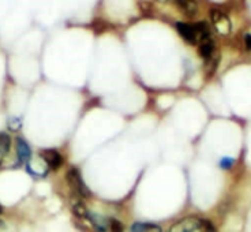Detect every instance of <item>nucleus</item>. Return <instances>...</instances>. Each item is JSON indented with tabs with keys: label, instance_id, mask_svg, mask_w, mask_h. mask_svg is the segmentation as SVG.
<instances>
[{
	"label": "nucleus",
	"instance_id": "obj_1",
	"mask_svg": "<svg viewBox=\"0 0 251 232\" xmlns=\"http://www.w3.org/2000/svg\"><path fill=\"white\" fill-rule=\"evenodd\" d=\"M66 178H67V183H69V186L71 187V190H74L76 194L81 195L83 198L90 195V191H89L88 186L85 184L81 174H79V171L76 170V168H71V170H69Z\"/></svg>",
	"mask_w": 251,
	"mask_h": 232
},
{
	"label": "nucleus",
	"instance_id": "obj_6",
	"mask_svg": "<svg viewBox=\"0 0 251 232\" xmlns=\"http://www.w3.org/2000/svg\"><path fill=\"white\" fill-rule=\"evenodd\" d=\"M41 157L44 158V161L50 170H57L63 163L60 153L55 151V149H44V151L41 152Z\"/></svg>",
	"mask_w": 251,
	"mask_h": 232
},
{
	"label": "nucleus",
	"instance_id": "obj_12",
	"mask_svg": "<svg viewBox=\"0 0 251 232\" xmlns=\"http://www.w3.org/2000/svg\"><path fill=\"white\" fill-rule=\"evenodd\" d=\"M73 210H74V213H75L78 217H85V219H88L89 210L86 209V206H85L83 204H75Z\"/></svg>",
	"mask_w": 251,
	"mask_h": 232
},
{
	"label": "nucleus",
	"instance_id": "obj_3",
	"mask_svg": "<svg viewBox=\"0 0 251 232\" xmlns=\"http://www.w3.org/2000/svg\"><path fill=\"white\" fill-rule=\"evenodd\" d=\"M176 30L187 44L195 45L200 43V37L197 34L194 25H190V24H186V22H177L176 24Z\"/></svg>",
	"mask_w": 251,
	"mask_h": 232
},
{
	"label": "nucleus",
	"instance_id": "obj_16",
	"mask_svg": "<svg viewBox=\"0 0 251 232\" xmlns=\"http://www.w3.org/2000/svg\"><path fill=\"white\" fill-rule=\"evenodd\" d=\"M245 44L247 51H251V34H246L245 36Z\"/></svg>",
	"mask_w": 251,
	"mask_h": 232
},
{
	"label": "nucleus",
	"instance_id": "obj_4",
	"mask_svg": "<svg viewBox=\"0 0 251 232\" xmlns=\"http://www.w3.org/2000/svg\"><path fill=\"white\" fill-rule=\"evenodd\" d=\"M175 6L187 18H194L198 14V1L197 0H175Z\"/></svg>",
	"mask_w": 251,
	"mask_h": 232
},
{
	"label": "nucleus",
	"instance_id": "obj_15",
	"mask_svg": "<svg viewBox=\"0 0 251 232\" xmlns=\"http://www.w3.org/2000/svg\"><path fill=\"white\" fill-rule=\"evenodd\" d=\"M202 232H216V227L209 220H202Z\"/></svg>",
	"mask_w": 251,
	"mask_h": 232
},
{
	"label": "nucleus",
	"instance_id": "obj_7",
	"mask_svg": "<svg viewBox=\"0 0 251 232\" xmlns=\"http://www.w3.org/2000/svg\"><path fill=\"white\" fill-rule=\"evenodd\" d=\"M17 156H18V161L21 164L29 163L31 157V151L29 144L26 142L24 138H17Z\"/></svg>",
	"mask_w": 251,
	"mask_h": 232
},
{
	"label": "nucleus",
	"instance_id": "obj_13",
	"mask_svg": "<svg viewBox=\"0 0 251 232\" xmlns=\"http://www.w3.org/2000/svg\"><path fill=\"white\" fill-rule=\"evenodd\" d=\"M109 230L112 232H123L125 231V227L120 223L119 220L111 219L109 220Z\"/></svg>",
	"mask_w": 251,
	"mask_h": 232
},
{
	"label": "nucleus",
	"instance_id": "obj_17",
	"mask_svg": "<svg viewBox=\"0 0 251 232\" xmlns=\"http://www.w3.org/2000/svg\"><path fill=\"white\" fill-rule=\"evenodd\" d=\"M158 1H163V3H165V1H168V0H158Z\"/></svg>",
	"mask_w": 251,
	"mask_h": 232
},
{
	"label": "nucleus",
	"instance_id": "obj_9",
	"mask_svg": "<svg viewBox=\"0 0 251 232\" xmlns=\"http://www.w3.org/2000/svg\"><path fill=\"white\" fill-rule=\"evenodd\" d=\"M213 52H214V43L212 38H206V40L201 41L200 48H198V53H200V56L203 57V59H210L212 55H213Z\"/></svg>",
	"mask_w": 251,
	"mask_h": 232
},
{
	"label": "nucleus",
	"instance_id": "obj_19",
	"mask_svg": "<svg viewBox=\"0 0 251 232\" xmlns=\"http://www.w3.org/2000/svg\"><path fill=\"white\" fill-rule=\"evenodd\" d=\"M0 153H1V152H0Z\"/></svg>",
	"mask_w": 251,
	"mask_h": 232
},
{
	"label": "nucleus",
	"instance_id": "obj_2",
	"mask_svg": "<svg viewBox=\"0 0 251 232\" xmlns=\"http://www.w3.org/2000/svg\"><path fill=\"white\" fill-rule=\"evenodd\" d=\"M170 232H202V220L200 219H188L180 220L172 227Z\"/></svg>",
	"mask_w": 251,
	"mask_h": 232
},
{
	"label": "nucleus",
	"instance_id": "obj_11",
	"mask_svg": "<svg viewBox=\"0 0 251 232\" xmlns=\"http://www.w3.org/2000/svg\"><path fill=\"white\" fill-rule=\"evenodd\" d=\"M11 146V138L7 132H0V152L7 153Z\"/></svg>",
	"mask_w": 251,
	"mask_h": 232
},
{
	"label": "nucleus",
	"instance_id": "obj_14",
	"mask_svg": "<svg viewBox=\"0 0 251 232\" xmlns=\"http://www.w3.org/2000/svg\"><path fill=\"white\" fill-rule=\"evenodd\" d=\"M232 165L233 158H231V157H224V158H221V161H220V167H221L223 170H229Z\"/></svg>",
	"mask_w": 251,
	"mask_h": 232
},
{
	"label": "nucleus",
	"instance_id": "obj_5",
	"mask_svg": "<svg viewBox=\"0 0 251 232\" xmlns=\"http://www.w3.org/2000/svg\"><path fill=\"white\" fill-rule=\"evenodd\" d=\"M210 18L213 21L214 26L217 27V30L220 33H228L229 29H231V22H229V19L226 15L219 11V10H212V13H210Z\"/></svg>",
	"mask_w": 251,
	"mask_h": 232
},
{
	"label": "nucleus",
	"instance_id": "obj_10",
	"mask_svg": "<svg viewBox=\"0 0 251 232\" xmlns=\"http://www.w3.org/2000/svg\"><path fill=\"white\" fill-rule=\"evenodd\" d=\"M131 232H161V228L156 224L148 223H137L131 228Z\"/></svg>",
	"mask_w": 251,
	"mask_h": 232
},
{
	"label": "nucleus",
	"instance_id": "obj_18",
	"mask_svg": "<svg viewBox=\"0 0 251 232\" xmlns=\"http://www.w3.org/2000/svg\"><path fill=\"white\" fill-rule=\"evenodd\" d=\"M1 212H3V207L0 206V213H1Z\"/></svg>",
	"mask_w": 251,
	"mask_h": 232
},
{
	"label": "nucleus",
	"instance_id": "obj_8",
	"mask_svg": "<svg viewBox=\"0 0 251 232\" xmlns=\"http://www.w3.org/2000/svg\"><path fill=\"white\" fill-rule=\"evenodd\" d=\"M88 220L92 223V226L97 230V232H107L109 230V220L102 217L100 214L89 212Z\"/></svg>",
	"mask_w": 251,
	"mask_h": 232
}]
</instances>
